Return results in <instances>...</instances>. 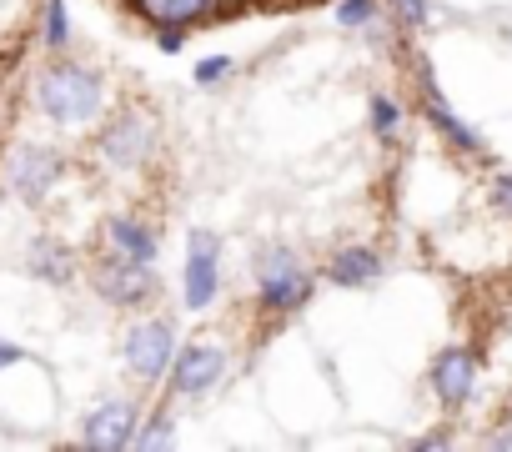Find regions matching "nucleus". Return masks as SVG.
<instances>
[{
	"instance_id": "f257e3e1",
	"label": "nucleus",
	"mask_w": 512,
	"mask_h": 452,
	"mask_svg": "<svg viewBox=\"0 0 512 452\" xmlns=\"http://www.w3.org/2000/svg\"><path fill=\"white\" fill-rule=\"evenodd\" d=\"M36 106L61 121V126H81L91 116H101L106 106V86L91 66H76V61H56L36 76Z\"/></svg>"
},
{
	"instance_id": "f03ea898",
	"label": "nucleus",
	"mask_w": 512,
	"mask_h": 452,
	"mask_svg": "<svg viewBox=\"0 0 512 452\" xmlns=\"http://www.w3.org/2000/svg\"><path fill=\"white\" fill-rule=\"evenodd\" d=\"M256 277H262V307L272 312H297L302 302H312V272L287 247H272L256 257Z\"/></svg>"
},
{
	"instance_id": "7ed1b4c3",
	"label": "nucleus",
	"mask_w": 512,
	"mask_h": 452,
	"mask_svg": "<svg viewBox=\"0 0 512 452\" xmlns=\"http://www.w3.org/2000/svg\"><path fill=\"white\" fill-rule=\"evenodd\" d=\"M91 282H96L101 302H111V307H141L146 297H156V267H141V262H131L126 252L96 262Z\"/></svg>"
},
{
	"instance_id": "20e7f679",
	"label": "nucleus",
	"mask_w": 512,
	"mask_h": 452,
	"mask_svg": "<svg viewBox=\"0 0 512 452\" xmlns=\"http://www.w3.org/2000/svg\"><path fill=\"white\" fill-rule=\"evenodd\" d=\"M101 156L111 161V166H121V171H131V166H141L146 156H151V146H156V121L146 116V111H121V116H111V126L101 131Z\"/></svg>"
},
{
	"instance_id": "39448f33",
	"label": "nucleus",
	"mask_w": 512,
	"mask_h": 452,
	"mask_svg": "<svg viewBox=\"0 0 512 452\" xmlns=\"http://www.w3.org/2000/svg\"><path fill=\"white\" fill-rule=\"evenodd\" d=\"M6 181H11V191H16V196L41 201V196L61 181V156H56L51 146L26 141V146H16V151L6 156Z\"/></svg>"
},
{
	"instance_id": "423d86ee",
	"label": "nucleus",
	"mask_w": 512,
	"mask_h": 452,
	"mask_svg": "<svg viewBox=\"0 0 512 452\" xmlns=\"http://www.w3.org/2000/svg\"><path fill=\"white\" fill-rule=\"evenodd\" d=\"M171 362H176V332H171V322H136L131 337H126V367L136 377L156 382V377L171 372Z\"/></svg>"
},
{
	"instance_id": "0eeeda50",
	"label": "nucleus",
	"mask_w": 512,
	"mask_h": 452,
	"mask_svg": "<svg viewBox=\"0 0 512 452\" xmlns=\"http://www.w3.org/2000/svg\"><path fill=\"white\" fill-rule=\"evenodd\" d=\"M216 257H221V242L211 237V232H191V242H186V307L191 312H201V307H211L216 302V287H221V267H216Z\"/></svg>"
},
{
	"instance_id": "6e6552de",
	"label": "nucleus",
	"mask_w": 512,
	"mask_h": 452,
	"mask_svg": "<svg viewBox=\"0 0 512 452\" xmlns=\"http://www.w3.org/2000/svg\"><path fill=\"white\" fill-rule=\"evenodd\" d=\"M221 372H226V352L191 342L171 362V387H176V397H201V392H211L221 382Z\"/></svg>"
},
{
	"instance_id": "1a4fd4ad",
	"label": "nucleus",
	"mask_w": 512,
	"mask_h": 452,
	"mask_svg": "<svg viewBox=\"0 0 512 452\" xmlns=\"http://www.w3.org/2000/svg\"><path fill=\"white\" fill-rule=\"evenodd\" d=\"M432 392L442 397V407H462L477 392V357L467 347H442L432 362Z\"/></svg>"
},
{
	"instance_id": "9d476101",
	"label": "nucleus",
	"mask_w": 512,
	"mask_h": 452,
	"mask_svg": "<svg viewBox=\"0 0 512 452\" xmlns=\"http://www.w3.org/2000/svg\"><path fill=\"white\" fill-rule=\"evenodd\" d=\"M131 437H136V407L131 402H101L86 422H81V442L86 447H96V452H121V447H131Z\"/></svg>"
},
{
	"instance_id": "9b49d317",
	"label": "nucleus",
	"mask_w": 512,
	"mask_h": 452,
	"mask_svg": "<svg viewBox=\"0 0 512 452\" xmlns=\"http://www.w3.org/2000/svg\"><path fill=\"white\" fill-rule=\"evenodd\" d=\"M422 111L432 116V126H437V131H442L457 151H482V136H477V131H472V126H467V121H462V116H457V111L442 101V91H437V81H432L427 71H422Z\"/></svg>"
},
{
	"instance_id": "f8f14e48",
	"label": "nucleus",
	"mask_w": 512,
	"mask_h": 452,
	"mask_svg": "<svg viewBox=\"0 0 512 452\" xmlns=\"http://www.w3.org/2000/svg\"><path fill=\"white\" fill-rule=\"evenodd\" d=\"M327 277H332L337 287H372V282L382 277V257H377L372 247H342V252L332 257Z\"/></svg>"
},
{
	"instance_id": "ddd939ff",
	"label": "nucleus",
	"mask_w": 512,
	"mask_h": 452,
	"mask_svg": "<svg viewBox=\"0 0 512 452\" xmlns=\"http://www.w3.org/2000/svg\"><path fill=\"white\" fill-rule=\"evenodd\" d=\"M106 232H111V247L116 252H126L141 267H156V232H151V226H141L136 216H116Z\"/></svg>"
},
{
	"instance_id": "4468645a",
	"label": "nucleus",
	"mask_w": 512,
	"mask_h": 452,
	"mask_svg": "<svg viewBox=\"0 0 512 452\" xmlns=\"http://www.w3.org/2000/svg\"><path fill=\"white\" fill-rule=\"evenodd\" d=\"M26 267H31L41 282H51V287H66V282L76 277V262H71V252H66L61 242H51V237L31 242V252H26Z\"/></svg>"
},
{
	"instance_id": "2eb2a0df",
	"label": "nucleus",
	"mask_w": 512,
	"mask_h": 452,
	"mask_svg": "<svg viewBox=\"0 0 512 452\" xmlns=\"http://www.w3.org/2000/svg\"><path fill=\"white\" fill-rule=\"evenodd\" d=\"M211 6H216V0H151V16L166 21V26H191V21H201Z\"/></svg>"
},
{
	"instance_id": "dca6fc26",
	"label": "nucleus",
	"mask_w": 512,
	"mask_h": 452,
	"mask_svg": "<svg viewBox=\"0 0 512 452\" xmlns=\"http://www.w3.org/2000/svg\"><path fill=\"white\" fill-rule=\"evenodd\" d=\"M171 442H176V432H171V417L166 412H156L151 422H136L131 447H171Z\"/></svg>"
},
{
	"instance_id": "f3484780",
	"label": "nucleus",
	"mask_w": 512,
	"mask_h": 452,
	"mask_svg": "<svg viewBox=\"0 0 512 452\" xmlns=\"http://www.w3.org/2000/svg\"><path fill=\"white\" fill-rule=\"evenodd\" d=\"M397 126H402V106H397L392 96H372V131H377L382 141H392Z\"/></svg>"
},
{
	"instance_id": "a211bd4d",
	"label": "nucleus",
	"mask_w": 512,
	"mask_h": 452,
	"mask_svg": "<svg viewBox=\"0 0 512 452\" xmlns=\"http://www.w3.org/2000/svg\"><path fill=\"white\" fill-rule=\"evenodd\" d=\"M46 46H66V0H46Z\"/></svg>"
},
{
	"instance_id": "6ab92c4d",
	"label": "nucleus",
	"mask_w": 512,
	"mask_h": 452,
	"mask_svg": "<svg viewBox=\"0 0 512 452\" xmlns=\"http://www.w3.org/2000/svg\"><path fill=\"white\" fill-rule=\"evenodd\" d=\"M372 11H377L372 0H342V6H337V21H342V26H367Z\"/></svg>"
},
{
	"instance_id": "aec40b11",
	"label": "nucleus",
	"mask_w": 512,
	"mask_h": 452,
	"mask_svg": "<svg viewBox=\"0 0 512 452\" xmlns=\"http://www.w3.org/2000/svg\"><path fill=\"white\" fill-rule=\"evenodd\" d=\"M392 11L402 26H427V0H392Z\"/></svg>"
},
{
	"instance_id": "412c9836",
	"label": "nucleus",
	"mask_w": 512,
	"mask_h": 452,
	"mask_svg": "<svg viewBox=\"0 0 512 452\" xmlns=\"http://www.w3.org/2000/svg\"><path fill=\"white\" fill-rule=\"evenodd\" d=\"M226 71H231V56H206V61L196 66V81H201V86H211V81H221Z\"/></svg>"
},
{
	"instance_id": "4be33fe9",
	"label": "nucleus",
	"mask_w": 512,
	"mask_h": 452,
	"mask_svg": "<svg viewBox=\"0 0 512 452\" xmlns=\"http://www.w3.org/2000/svg\"><path fill=\"white\" fill-rule=\"evenodd\" d=\"M492 201L512 216V176H497V186H492Z\"/></svg>"
},
{
	"instance_id": "5701e85b",
	"label": "nucleus",
	"mask_w": 512,
	"mask_h": 452,
	"mask_svg": "<svg viewBox=\"0 0 512 452\" xmlns=\"http://www.w3.org/2000/svg\"><path fill=\"white\" fill-rule=\"evenodd\" d=\"M21 357H26L21 347H11V342H0V372H6V367H16Z\"/></svg>"
},
{
	"instance_id": "b1692460",
	"label": "nucleus",
	"mask_w": 512,
	"mask_h": 452,
	"mask_svg": "<svg viewBox=\"0 0 512 452\" xmlns=\"http://www.w3.org/2000/svg\"><path fill=\"white\" fill-rule=\"evenodd\" d=\"M156 41H161V51H181V31H161Z\"/></svg>"
},
{
	"instance_id": "393cba45",
	"label": "nucleus",
	"mask_w": 512,
	"mask_h": 452,
	"mask_svg": "<svg viewBox=\"0 0 512 452\" xmlns=\"http://www.w3.org/2000/svg\"><path fill=\"white\" fill-rule=\"evenodd\" d=\"M447 442H452V437H447V432H432V437H422V442H417V447H422V452H432V447H447Z\"/></svg>"
},
{
	"instance_id": "a878e982",
	"label": "nucleus",
	"mask_w": 512,
	"mask_h": 452,
	"mask_svg": "<svg viewBox=\"0 0 512 452\" xmlns=\"http://www.w3.org/2000/svg\"><path fill=\"white\" fill-rule=\"evenodd\" d=\"M492 447H512V432H497V437H492Z\"/></svg>"
}]
</instances>
